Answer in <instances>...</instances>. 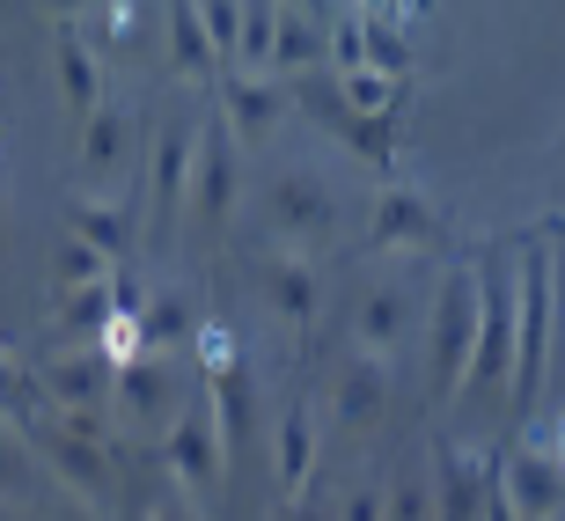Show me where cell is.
I'll use <instances>...</instances> for the list:
<instances>
[{
	"mask_svg": "<svg viewBox=\"0 0 565 521\" xmlns=\"http://www.w3.org/2000/svg\"><path fill=\"white\" fill-rule=\"evenodd\" d=\"M382 404H390V375H382L375 360L345 368V382H338V418H345V426H367Z\"/></svg>",
	"mask_w": 565,
	"mask_h": 521,
	"instance_id": "15",
	"label": "cell"
},
{
	"mask_svg": "<svg viewBox=\"0 0 565 521\" xmlns=\"http://www.w3.org/2000/svg\"><path fill=\"white\" fill-rule=\"evenodd\" d=\"M82 155H88V169H118V155H126V118L118 110H88V132H82Z\"/></svg>",
	"mask_w": 565,
	"mask_h": 521,
	"instance_id": "20",
	"label": "cell"
},
{
	"mask_svg": "<svg viewBox=\"0 0 565 521\" xmlns=\"http://www.w3.org/2000/svg\"><path fill=\"white\" fill-rule=\"evenodd\" d=\"M184 162H191V132H184V126H169V132H162V169H154L169 199H177V191H184V177H191Z\"/></svg>",
	"mask_w": 565,
	"mask_h": 521,
	"instance_id": "28",
	"label": "cell"
},
{
	"mask_svg": "<svg viewBox=\"0 0 565 521\" xmlns=\"http://www.w3.org/2000/svg\"><path fill=\"white\" fill-rule=\"evenodd\" d=\"M353 331H360V345H397L404 331H412V294L404 287H375L367 301H360V316H353Z\"/></svg>",
	"mask_w": 565,
	"mask_h": 521,
	"instance_id": "12",
	"label": "cell"
},
{
	"mask_svg": "<svg viewBox=\"0 0 565 521\" xmlns=\"http://www.w3.org/2000/svg\"><path fill=\"white\" fill-rule=\"evenodd\" d=\"M243 60H273V8L265 0L243 8Z\"/></svg>",
	"mask_w": 565,
	"mask_h": 521,
	"instance_id": "31",
	"label": "cell"
},
{
	"mask_svg": "<svg viewBox=\"0 0 565 521\" xmlns=\"http://www.w3.org/2000/svg\"><path fill=\"white\" fill-rule=\"evenodd\" d=\"M544 331H551V257L529 251L522 257V345H514V396H536L544 382Z\"/></svg>",
	"mask_w": 565,
	"mask_h": 521,
	"instance_id": "3",
	"label": "cell"
},
{
	"mask_svg": "<svg viewBox=\"0 0 565 521\" xmlns=\"http://www.w3.org/2000/svg\"><path fill=\"white\" fill-rule=\"evenodd\" d=\"M15 521H30V514H15Z\"/></svg>",
	"mask_w": 565,
	"mask_h": 521,
	"instance_id": "42",
	"label": "cell"
},
{
	"mask_svg": "<svg viewBox=\"0 0 565 521\" xmlns=\"http://www.w3.org/2000/svg\"><path fill=\"white\" fill-rule=\"evenodd\" d=\"M440 470H434V521H484V478H478V462L462 456V448H440Z\"/></svg>",
	"mask_w": 565,
	"mask_h": 521,
	"instance_id": "9",
	"label": "cell"
},
{
	"mask_svg": "<svg viewBox=\"0 0 565 521\" xmlns=\"http://www.w3.org/2000/svg\"><path fill=\"white\" fill-rule=\"evenodd\" d=\"M104 265H110V257H96L88 243H66V251H60V279H66V287H96Z\"/></svg>",
	"mask_w": 565,
	"mask_h": 521,
	"instance_id": "30",
	"label": "cell"
},
{
	"mask_svg": "<svg viewBox=\"0 0 565 521\" xmlns=\"http://www.w3.org/2000/svg\"><path fill=\"white\" fill-rule=\"evenodd\" d=\"M169 30H177V66H191V74H206L221 52H213V38H206V22H199V0H177L169 8Z\"/></svg>",
	"mask_w": 565,
	"mask_h": 521,
	"instance_id": "19",
	"label": "cell"
},
{
	"mask_svg": "<svg viewBox=\"0 0 565 521\" xmlns=\"http://www.w3.org/2000/svg\"><path fill=\"white\" fill-rule=\"evenodd\" d=\"M228 110H235V132L243 140H265L279 118V88L273 82H228Z\"/></svg>",
	"mask_w": 565,
	"mask_h": 521,
	"instance_id": "17",
	"label": "cell"
},
{
	"mask_svg": "<svg viewBox=\"0 0 565 521\" xmlns=\"http://www.w3.org/2000/svg\"><path fill=\"white\" fill-rule=\"evenodd\" d=\"M140 338H147V345H184V338H199V331H191L184 301L162 294V301H147V309H140Z\"/></svg>",
	"mask_w": 565,
	"mask_h": 521,
	"instance_id": "23",
	"label": "cell"
},
{
	"mask_svg": "<svg viewBox=\"0 0 565 521\" xmlns=\"http://www.w3.org/2000/svg\"><path fill=\"white\" fill-rule=\"evenodd\" d=\"M110 382H118V375H110V360L96 353V345H88V353H60V360H44V368H38V390L52 396V404H66V412H88Z\"/></svg>",
	"mask_w": 565,
	"mask_h": 521,
	"instance_id": "8",
	"label": "cell"
},
{
	"mask_svg": "<svg viewBox=\"0 0 565 521\" xmlns=\"http://www.w3.org/2000/svg\"><path fill=\"white\" fill-rule=\"evenodd\" d=\"M265 213H273L279 235H323L338 221V199L316 169H279L273 184H265Z\"/></svg>",
	"mask_w": 565,
	"mask_h": 521,
	"instance_id": "4",
	"label": "cell"
},
{
	"mask_svg": "<svg viewBox=\"0 0 565 521\" xmlns=\"http://www.w3.org/2000/svg\"><path fill=\"white\" fill-rule=\"evenodd\" d=\"M484 521H522V514L507 507V492H492V500H484Z\"/></svg>",
	"mask_w": 565,
	"mask_h": 521,
	"instance_id": "36",
	"label": "cell"
},
{
	"mask_svg": "<svg viewBox=\"0 0 565 521\" xmlns=\"http://www.w3.org/2000/svg\"><path fill=\"white\" fill-rule=\"evenodd\" d=\"M60 521H88V514H82V507H66V514H60Z\"/></svg>",
	"mask_w": 565,
	"mask_h": 521,
	"instance_id": "39",
	"label": "cell"
},
{
	"mask_svg": "<svg viewBox=\"0 0 565 521\" xmlns=\"http://www.w3.org/2000/svg\"><path fill=\"white\" fill-rule=\"evenodd\" d=\"M118 301H126V294H110L104 279H96V287H66L60 316H66V323H74V331H104V323H110V309H118Z\"/></svg>",
	"mask_w": 565,
	"mask_h": 521,
	"instance_id": "22",
	"label": "cell"
},
{
	"mask_svg": "<svg viewBox=\"0 0 565 521\" xmlns=\"http://www.w3.org/2000/svg\"><path fill=\"white\" fill-rule=\"evenodd\" d=\"M434 228H440V213L419 191H390L375 206V243H434Z\"/></svg>",
	"mask_w": 565,
	"mask_h": 521,
	"instance_id": "13",
	"label": "cell"
},
{
	"mask_svg": "<svg viewBox=\"0 0 565 521\" xmlns=\"http://www.w3.org/2000/svg\"><path fill=\"white\" fill-rule=\"evenodd\" d=\"M191 169H199V213H206V221H228V206H235V155H228V140L206 132Z\"/></svg>",
	"mask_w": 565,
	"mask_h": 521,
	"instance_id": "10",
	"label": "cell"
},
{
	"mask_svg": "<svg viewBox=\"0 0 565 521\" xmlns=\"http://www.w3.org/2000/svg\"><path fill=\"white\" fill-rule=\"evenodd\" d=\"M221 448H228V440H213L206 412H184L169 426V462H177V478H184L191 500H206L213 485H221Z\"/></svg>",
	"mask_w": 565,
	"mask_h": 521,
	"instance_id": "7",
	"label": "cell"
},
{
	"mask_svg": "<svg viewBox=\"0 0 565 521\" xmlns=\"http://www.w3.org/2000/svg\"><path fill=\"white\" fill-rule=\"evenodd\" d=\"M316 272L309 265H294V257H279V265H265V309L287 316V323H309L316 316Z\"/></svg>",
	"mask_w": 565,
	"mask_h": 521,
	"instance_id": "11",
	"label": "cell"
},
{
	"mask_svg": "<svg viewBox=\"0 0 565 521\" xmlns=\"http://www.w3.org/2000/svg\"><path fill=\"white\" fill-rule=\"evenodd\" d=\"M338 96H345L360 118H390V74H360V66H345Z\"/></svg>",
	"mask_w": 565,
	"mask_h": 521,
	"instance_id": "25",
	"label": "cell"
},
{
	"mask_svg": "<svg viewBox=\"0 0 565 521\" xmlns=\"http://www.w3.org/2000/svg\"><path fill=\"white\" fill-rule=\"evenodd\" d=\"M66 228H74V243H88L96 257L126 251V213L118 206H88V199H74V206H66Z\"/></svg>",
	"mask_w": 565,
	"mask_h": 521,
	"instance_id": "16",
	"label": "cell"
},
{
	"mask_svg": "<svg viewBox=\"0 0 565 521\" xmlns=\"http://www.w3.org/2000/svg\"><path fill=\"white\" fill-rule=\"evenodd\" d=\"M279 521H316V514H309V507H294V514H279Z\"/></svg>",
	"mask_w": 565,
	"mask_h": 521,
	"instance_id": "37",
	"label": "cell"
},
{
	"mask_svg": "<svg viewBox=\"0 0 565 521\" xmlns=\"http://www.w3.org/2000/svg\"><path fill=\"white\" fill-rule=\"evenodd\" d=\"M478 323H484V287H478V265L448 272L440 287V309H434V390H462L470 375V353H478Z\"/></svg>",
	"mask_w": 565,
	"mask_h": 521,
	"instance_id": "1",
	"label": "cell"
},
{
	"mask_svg": "<svg viewBox=\"0 0 565 521\" xmlns=\"http://www.w3.org/2000/svg\"><path fill=\"white\" fill-rule=\"evenodd\" d=\"M44 8H60V15H66V8H82V0H44Z\"/></svg>",
	"mask_w": 565,
	"mask_h": 521,
	"instance_id": "38",
	"label": "cell"
},
{
	"mask_svg": "<svg viewBox=\"0 0 565 521\" xmlns=\"http://www.w3.org/2000/svg\"><path fill=\"white\" fill-rule=\"evenodd\" d=\"M360 44H367V60H375L382 74H404V38H397V30L367 22V30H360Z\"/></svg>",
	"mask_w": 565,
	"mask_h": 521,
	"instance_id": "32",
	"label": "cell"
},
{
	"mask_svg": "<svg viewBox=\"0 0 565 521\" xmlns=\"http://www.w3.org/2000/svg\"><path fill=\"white\" fill-rule=\"evenodd\" d=\"M147 521H177V514H147Z\"/></svg>",
	"mask_w": 565,
	"mask_h": 521,
	"instance_id": "41",
	"label": "cell"
},
{
	"mask_svg": "<svg viewBox=\"0 0 565 521\" xmlns=\"http://www.w3.org/2000/svg\"><path fill=\"white\" fill-rule=\"evenodd\" d=\"M199 22H206L213 52H243V8L235 0H199Z\"/></svg>",
	"mask_w": 565,
	"mask_h": 521,
	"instance_id": "26",
	"label": "cell"
},
{
	"mask_svg": "<svg viewBox=\"0 0 565 521\" xmlns=\"http://www.w3.org/2000/svg\"><path fill=\"white\" fill-rule=\"evenodd\" d=\"M382 521H434V492H426L419 478H397V492H390Z\"/></svg>",
	"mask_w": 565,
	"mask_h": 521,
	"instance_id": "29",
	"label": "cell"
},
{
	"mask_svg": "<svg viewBox=\"0 0 565 521\" xmlns=\"http://www.w3.org/2000/svg\"><path fill=\"white\" fill-rule=\"evenodd\" d=\"M22 492H30V448L0 426V500H22Z\"/></svg>",
	"mask_w": 565,
	"mask_h": 521,
	"instance_id": "27",
	"label": "cell"
},
{
	"mask_svg": "<svg viewBox=\"0 0 565 521\" xmlns=\"http://www.w3.org/2000/svg\"><path fill=\"white\" fill-rule=\"evenodd\" d=\"M191 345H199V360H206L213 375H235V338L221 331V323H213V331H199Z\"/></svg>",
	"mask_w": 565,
	"mask_h": 521,
	"instance_id": "33",
	"label": "cell"
},
{
	"mask_svg": "<svg viewBox=\"0 0 565 521\" xmlns=\"http://www.w3.org/2000/svg\"><path fill=\"white\" fill-rule=\"evenodd\" d=\"M60 82H66V104H74V110H104V104H96V66H88V44H74V38L60 44Z\"/></svg>",
	"mask_w": 565,
	"mask_h": 521,
	"instance_id": "24",
	"label": "cell"
},
{
	"mask_svg": "<svg viewBox=\"0 0 565 521\" xmlns=\"http://www.w3.org/2000/svg\"><path fill=\"white\" fill-rule=\"evenodd\" d=\"M309 462H316V418L294 404V412L279 418V478L301 485V478H309Z\"/></svg>",
	"mask_w": 565,
	"mask_h": 521,
	"instance_id": "18",
	"label": "cell"
},
{
	"mask_svg": "<svg viewBox=\"0 0 565 521\" xmlns=\"http://www.w3.org/2000/svg\"><path fill=\"white\" fill-rule=\"evenodd\" d=\"M0 404H22V375L8 368V360H0Z\"/></svg>",
	"mask_w": 565,
	"mask_h": 521,
	"instance_id": "35",
	"label": "cell"
},
{
	"mask_svg": "<svg viewBox=\"0 0 565 521\" xmlns=\"http://www.w3.org/2000/svg\"><path fill=\"white\" fill-rule=\"evenodd\" d=\"M345 521H382V492H353V500H345Z\"/></svg>",
	"mask_w": 565,
	"mask_h": 521,
	"instance_id": "34",
	"label": "cell"
},
{
	"mask_svg": "<svg viewBox=\"0 0 565 521\" xmlns=\"http://www.w3.org/2000/svg\"><path fill=\"white\" fill-rule=\"evenodd\" d=\"M316 52H323V38H316L309 22H294V15H273V60L294 66V74H309Z\"/></svg>",
	"mask_w": 565,
	"mask_h": 521,
	"instance_id": "21",
	"label": "cell"
},
{
	"mask_svg": "<svg viewBox=\"0 0 565 521\" xmlns=\"http://www.w3.org/2000/svg\"><path fill=\"white\" fill-rule=\"evenodd\" d=\"M38 448L52 456V470H60L74 492L110 500V462H104V440H96V434H82V426L66 418V426H38Z\"/></svg>",
	"mask_w": 565,
	"mask_h": 521,
	"instance_id": "6",
	"label": "cell"
},
{
	"mask_svg": "<svg viewBox=\"0 0 565 521\" xmlns=\"http://www.w3.org/2000/svg\"><path fill=\"white\" fill-rule=\"evenodd\" d=\"M478 287H484V323H478V353H470L462 390H500L507 368H514V287L492 265H478Z\"/></svg>",
	"mask_w": 565,
	"mask_h": 521,
	"instance_id": "2",
	"label": "cell"
},
{
	"mask_svg": "<svg viewBox=\"0 0 565 521\" xmlns=\"http://www.w3.org/2000/svg\"><path fill=\"white\" fill-rule=\"evenodd\" d=\"M118 396H126V412H169V404H177V382H169V368L162 360H118Z\"/></svg>",
	"mask_w": 565,
	"mask_h": 521,
	"instance_id": "14",
	"label": "cell"
},
{
	"mask_svg": "<svg viewBox=\"0 0 565 521\" xmlns=\"http://www.w3.org/2000/svg\"><path fill=\"white\" fill-rule=\"evenodd\" d=\"M507 507L522 521H558L565 514V462L536 456V448H522V456H507Z\"/></svg>",
	"mask_w": 565,
	"mask_h": 521,
	"instance_id": "5",
	"label": "cell"
},
{
	"mask_svg": "<svg viewBox=\"0 0 565 521\" xmlns=\"http://www.w3.org/2000/svg\"><path fill=\"white\" fill-rule=\"evenodd\" d=\"M558 462H565V426H558Z\"/></svg>",
	"mask_w": 565,
	"mask_h": 521,
	"instance_id": "40",
	"label": "cell"
}]
</instances>
